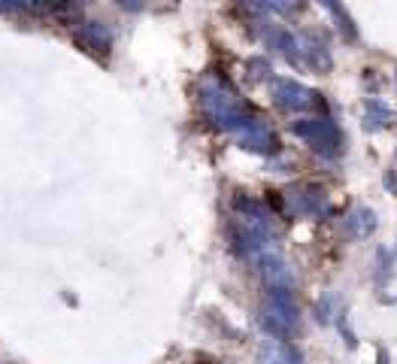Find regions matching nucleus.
<instances>
[{"label": "nucleus", "instance_id": "obj_1", "mask_svg": "<svg viewBox=\"0 0 397 364\" xmlns=\"http://www.w3.org/2000/svg\"><path fill=\"white\" fill-rule=\"evenodd\" d=\"M294 134L303 136L307 143H312V149L328 155V158H337L343 152V134L340 127L330 122V118H307V122L294 125Z\"/></svg>", "mask_w": 397, "mask_h": 364}, {"label": "nucleus", "instance_id": "obj_2", "mask_svg": "<svg viewBox=\"0 0 397 364\" xmlns=\"http://www.w3.org/2000/svg\"><path fill=\"white\" fill-rule=\"evenodd\" d=\"M273 94L279 97L285 106H291V109H312V106H319V94H316V91L303 88V85H298V82H288V79L276 82Z\"/></svg>", "mask_w": 397, "mask_h": 364}, {"label": "nucleus", "instance_id": "obj_3", "mask_svg": "<svg viewBox=\"0 0 397 364\" xmlns=\"http://www.w3.org/2000/svg\"><path fill=\"white\" fill-rule=\"evenodd\" d=\"M294 206H298V213L303 216H321L328 206V197L321 188H303V191H294Z\"/></svg>", "mask_w": 397, "mask_h": 364}, {"label": "nucleus", "instance_id": "obj_4", "mask_svg": "<svg viewBox=\"0 0 397 364\" xmlns=\"http://www.w3.org/2000/svg\"><path fill=\"white\" fill-rule=\"evenodd\" d=\"M309 40V49H307V58H309V67L312 70H330V49H328V43L321 40V36H307Z\"/></svg>", "mask_w": 397, "mask_h": 364}, {"label": "nucleus", "instance_id": "obj_5", "mask_svg": "<svg viewBox=\"0 0 397 364\" xmlns=\"http://www.w3.org/2000/svg\"><path fill=\"white\" fill-rule=\"evenodd\" d=\"M261 361L264 364H300V355L291 352L288 346H282V343H267L261 352Z\"/></svg>", "mask_w": 397, "mask_h": 364}, {"label": "nucleus", "instance_id": "obj_6", "mask_svg": "<svg viewBox=\"0 0 397 364\" xmlns=\"http://www.w3.org/2000/svg\"><path fill=\"white\" fill-rule=\"evenodd\" d=\"M391 122V109L382 104V100H367V118H364V127L367 131H379Z\"/></svg>", "mask_w": 397, "mask_h": 364}, {"label": "nucleus", "instance_id": "obj_7", "mask_svg": "<svg viewBox=\"0 0 397 364\" xmlns=\"http://www.w3.org/2000/svg\"><path fill=\"white\" fill-rule=\"evenodd\" d=\"M349 225H352V234L355 237H367V234H373V227H376V216L370 213V209H358V213L349 218Z\"/></svg>", "mask_w": 397, "mask_h": 364}, {"label": "nucleus", "instance_id": "obj_8", "mask_svg": "<svg viewBox=\"0 0 397 364\" xmlns=\"http://www.w3.org/2000/svg\"><path fill=\"white\" fill-rule=\"evenodd\" d=\"M328 9H330V13H334L337 15V22H340V31H343V36H346V40H358V27H355V22H352V15H349L346 13V9L343 6H340V4H325Z\"/></svg>", "mask_w": 397, "mask_h": 364}, {"label": "nucleus", "instance_id": "obj_9", "mask_svg": "<svg viewBox=\"0 0 397 364\" xmlns=\"http://www.w3.org/2000/svg\"><path fill=\"white\" fill-rule=\"evenodd\" d=\"M264 273H267V279H270V282H279V286H288V282H291V273L288 270H285V264L282 261H267V267H264Z\"/></svg>", "mask_w": 397, "mask_h": 364}, {"label": "nucleus", "instance_id": "obj_10", "mask_svg": "<svg viewBox=\"0 0 397 364\" xmlns=\"http://www.w3.org/2000/svg\"><path fill=\"white\" fill-rule=\"evenodd\" d=\"M379 364H389V355H385V349H379Z\"/></svg>", "mask_w": 397, "mask_h": 364}, {"label": "nucleus", "instance_id": "obj_11", "mask_svg": "<svg viewBox=\"0 0 397 364\" xmlns=\"http://www.w3.org/2000/svg\"><path fill=\"white\" fill-rule=\"evenodd\" d=\"M394 79H397V73H394Z\"/></svg>", "mask_w": 397, "mask_h": 364}]
</instances>
